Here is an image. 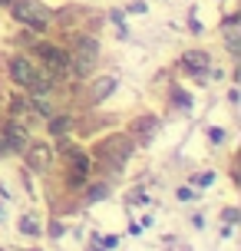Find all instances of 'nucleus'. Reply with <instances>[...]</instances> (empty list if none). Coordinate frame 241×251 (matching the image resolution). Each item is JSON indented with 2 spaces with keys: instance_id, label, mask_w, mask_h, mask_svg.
Returning <instances> with one entry per match:
<instances>
[{
  "instance_id": "f257e3e1",
  "label": "nucleus",
  "mask_w": 241,
  "mask_h": 251,
  "mask_svg": "<svg viewBox=\"0 0 241 251\" xmlns=\"http://www.w3.org/2000/svg\"><path fill=\"white\" fill-rule=\"evenodd\" d=\"M129 152H132V142H129V139H109V142L99 146V159L109 162L113 169H122L126 159H129Z\"/></svg>"
},
{
  "instance_id": "f03ea898",
  "label": "nucleus",
  "mask_w": 241,
  "mask_h": 251,
  "mask_svg": "<svg viewBox=\"0 0 241 251\" xmlns=\"http://www.w3.org/2000/svg\"><path fill=\"white\" fill-rule=\"evenodd\" d=\"M13 13H17L20 20H26V24H33V26H43V24H47V17H50V13L43 10V7H37V3H17Z\"/></svg>"
},
{
  "instance_id": "7ed1b4c3",
  "label": "nucleus",
  "mask_w": 241,
  "mask_h": 251,
  "mask_svg": "<svg viewBox=\"0 0 241 251\" xmlns=\"http://www.w3.org/2000/svg\"><path fill=\"white\" fill-rule=\"evenodd\" d=\"M40 56L47 60V66H50V70H53L56 76L63 73V70H66V63H70V60H66V53H63V50H56V47H40Z\"/></svg>"
},
{
  "instance_id": "20e7f679",
  "label": "nucleus",
  "mask_w": 241,
  "mask_h": 251,
  "mask_svg": "<svg viewBox=\"0 0 241 251\" xmlns=\"http://www.w3.org/2000/svg\"><path fill=\"white\" fill-rule=\"evenodd\" d=\"M93 60H96V43L93 40H83V47L76 53V70L79 73H89L93 70Z\"/></svg>"
},
{
  "instance_id": "39448f33",
  "label": "nucleus",
  "mask_w": 241,
  "mask_h": 251,
  "mask_svg": "<svg viewBox=\"0 0 241 251\" xmlns=\"http://www.w3.org/2000/svg\"><path fill=\"white\" fill-rule=\"evenodd\" d=\"M30 165L33 169H50V146H43V142H37V146H30Z\"/></svg>"
},
{
  "instance_id": "423d86ee",
  "label": "nucleus",
  "mask_w": 241,
  "mask_h": 251,
  "mask_svg": "<svg viewBox=\"0 0 241 251\" xmlns=\"http://www.w3.org/2000/svg\"><path fill=\"white\" fill-rule=\"evenodd\" d=\"M205 63H208V56H205V53H185V66H189V70H195V73H202L205 70Z\"/></svg>"
},
{
  "instance_id": "0eeeda50",
  "label": "nucleus",
  "mask_w": 241,
  "mask_h": 251,
  "mask_svg": "<svg viewBox=\"0 0 241 251\" xmlns=\"http://www.w3.org/2000/svg\"><path fill=\"white\" fill-rule=\"evenodd\" d=\"M132 132L142 136V139H149L155 132V119H142V123H136V126H132Z\"/></svg>"
},
{
  "instance_id": "6e6552de",
  "label": "nucleus",
  "mask_w": 241,
  "mask_h": 251,
  "mask_svg": "<svg viewBox=\"0 0 241 251\" xmlns=\"http://www.w3.org/2000/svg\"><path fill=\"white\" fill-rule=\"evenodd\" d=\"M113 86H116V79H99L96 89H93V100H102L106 93H113Z\"/></svg>"
},
{
  "instance_id": "1a4fd4ad",
  "label": "nucleus",
  "mask_w": 241,
  "mask_h": 251,
  "mask_svg": "<svg viewBox=\"0 0 241 251\" xmlns=\"http://www.w3.org/2000/svg\"><path fill=\"white\" fill-rule=\"evenodd\" d=\"M20 231H26V235H37L40 228H37V222H33V218H24V222H20Z\"/></svg>"
},
{
  "instance_id": "9d476101",
  "label": "nucleus",
  "mask_w": 241,
  "mask_h": 251,
  "mask_svg": "<svg viewBox=\"0 0 241 251\" xmlns=\"http://www.w3.org/2000/svg\"><path fill=\"white\" fill-rule=\"evenodd\" d=\"M99 199H106V188H102V185H96L93 192H89V201H99Z\"/></svg>"
},
{
  "instance_id": "9b49d317",
  "label": "nucleus",
  "mask_w": 241,
  "mask_h": 251,
  "mask_svg": "<svg viewBox=\"0 0 241 251\" xmlns=\"http://www.w3.org/2000/svg\"><path fill=\"white\" fill-rule=\"evenodd\" d=\"M0 218H3V208H0Z\"/></svg>"
}]
</instances>
